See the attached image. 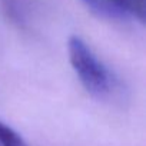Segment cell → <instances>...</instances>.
<instances>
[{
    "label": "cell",
    "instance_id": "6da1fadb",
    "mask_svg": "<svg viewBox=\"0 0 146 146\" xmlns=\"http://www.w3.org/2000/svg\"><path fill=\"white\" fill-rule=\"evenodd\" d=\"M69 60L83 88L98 99L110 98L119 86L115 73L93 53L88 43L79 36H72L67 42Z\"/></svg>",
    "mask_w": 146,
    "mask_h": 146
},
{
    "label": "cell",
    "instance_id": "7a4b0ae2",
    "mask_svg": "<svg viewBox=\"0 0 146 146\" xmlns=\"http://www.w3.org/2000/svg\"><path fill=\"white\" fill-rule=\"evenodd\" d=\"M113 19H136L145 22V0H106Z\"/></svg>",
    "mask_w": 146,
    "mask_h": 146
},
{
    "label": "cell",
    "instance_id": "3957f363",
    "mask_svg": "<svg viewBox=\"0 0 146 146\" xmlns=\"http://www.w3.org/2000/svg\"><path fill=\"white\" fill-rule=\"evenodd\" d=\"M0 146H29L26 140L10 126L0 120Z\"/></svg>",
    "mask_w": 146,
    "mask_h": 146
},
{
    "label": "cell",
    "instance_id": "277c9868",
    "mask_svg": "<svg viewBox=\"0 0 146 146\" xmlns=\"http://www.w3.org/2000/svg\"><path fill=\"white\" fill-rule=\"evenodd\" d=\"M82 2L90 9V12H93L99 17L113 19V15H112V12H110V9L106 3V0H82Z\"/></svg>",
    "mask_w": 146,
    "mask_h": 146
}]
</instances>
